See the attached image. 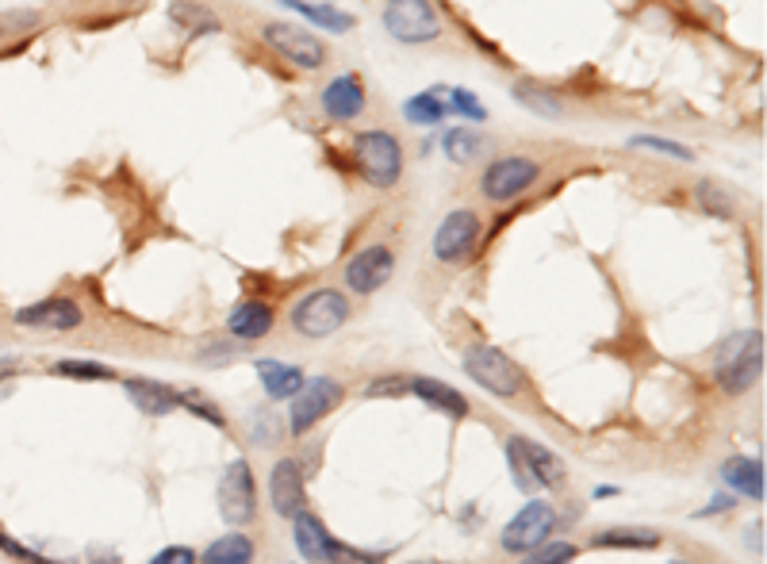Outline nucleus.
I'll return each mask as SVG.
<instances>
[{
  "label": "nucleus",
  "instance_id": "1",
  "mask_svg": "<svg viewBox=\"0 0 767 564\" xmlns=\"http://www.w3.org/2000/svg\"><path fill=\"white\" fill-rule=\"evenodd\" d=\"M354 161L365 185L391 188L403 177V146L391 130H357L354 135Z\"/></svg>",
  "mask_w": 767,
  "mask_h": 564
},
{
  "label": "nucleus",
  "instance_id": "2",
  "mask_svg": "<svg viewBox=\"0 0 767 564\" xmlns=\"http://www.w3.org/2000/svg\"><path fill=\"white\" fill-rule=\"evenodd\" d=\"M764 373V334L745 331L733 334L722 349H717V384L729 396H740L756 384V376Z\"/></svg>",
  "mask_w": 767,
  "mask_h": 564
},
{
  "label": "nucleus",
  "instance_id": "3",
  "mask_svg": "<svg viewBox=\"0 0 767 564\" xmlns=\"http://www.w3.org/2000/svg\"><path fill=\"white\" fill-rule=\"evenodd\" d=\"M384 31L396 43H434L442 35V15L434 0H388L384 4Z\"/></svg>",
  "mask_w": 767,
  "mask_h": 564
},
{
  "label": "nucleus",
  "instance_id": "4",
  "mask_svg": "<svg viewBox=\"0 0 767 564\" xmlns=\"http://www.w3.org/2000/svg\"><path fill=\"white\" fill-rule=\"evenodd\" d=\"M464 373H469L480 388L492 391V396H500V399H514L526 388V373L495 346H472L469 354H464Z\"/></svg>",
  "mask_w": 767,
  "mask_h": 564
},
{
  "label": "nucleus",
  "instance_id": "5",
  "mask_svg": "<svg viewBox=\"0 0 767 564\" xmlns=\"http://www.w3.org/2000/svg\"><path fill=\"white\" fill-rule=\"evenodd\" d=\"M507 457L511 469L518 477L522 488H557L565 484V461L553 453L549 446L529 438H511L507 441Z\"/></svg>",
  "mask_w": 767,
  "mask_h": 564
},
{
  "label": "nucleus",
  "instance_id": "6",
  "mask_svg": "<svg viewBox=\"0 0 767 564\" xmlns=\"http://www.w3.org/2000/svg\"><path fill=\"white\" fill-rule=\"evenodd\" d=\"M349 323V300L334 289L307 292L296 307H292V326L304 338H326V334L342 331Z\"/></svg>",
  "mask_w": 767,
  "mask_h": 564
},
{
  "label": "nucleus",
  "instance_id": "7",
  "mask_svg": "<svg viewBox=\"0 0 767 564\" xmlns=\"http://www.w3.org/2000/svg\"><path fill=\"white\" fill-rule=\"evenodd\" d=\"M261 43L269 51H276L284 62L300 65V70H323L326 65V46L323 39H315L307 28H292L284 20H269L261 23Z\"/></svg>",
  "mask_w": 767,
  "mask_h": 564
},
{
  "label": "nucleus",
  "instance_id": "8",
  "mask_svg": "<svg viewBox=\"0 0 767 564\" xmlns=\"http://www.w3.org/2000/svg\"><path fill=\"white\" fill-rule=\"evenodd\" d=\"M342 396H346V391H342V384L334 380V376H315V380H307L304 388L292 396V407H288L292 438H304L315 422H323L326 415L342 404Z\"/></svg>",
  "mask_w": 767,
  "mask_h": 564
},
{
  "label": "nucleus",
  "instance_id": "9",
  "mask_svg": "<svg viewBox=\"0 0 767 564\" xmlns=\"http://www.w3.org/2000/svg\"><path fill=\"white\" fill-rule=\"evenodd\" d=\"M480 234H484V219L469 208H456L438 223L434 231V258L442 265H461L469 261L480 247Z\"/></svg>",
  "mask_w": 767,
  "mask_h": 564
},
{
  "label": "nucleus",
  "instance_id": "10",
  "mask_svg": "<svg viewBox=\"0 0 767 564\" xmlns=\"http://www.w3.org/2000/svg\"><path fill=\"white\" fill-rule=\"evenodd\" d=\"M537 177H542V166H537L534 158H526V154H507V158H495L492 166L484 169L480 192L492 203H507V200H518Z\"/></svg>",
  "mask_w": 767,
  "mask_h": 564
},
{
  "label": "nucleus",
  "instance_id": "11",
  "mask_svg": "<svg viewBox=\"0 0 767 564\" xmlns=\"http://www.w3.org/2000/svg\"><path fill=\"white\" fill-rule=\"evenodd\" d=\"M216 500H219V514H223L231 526H246L258 514V484H254V472H250V464L242 461V457L227 464Z\"/></svg>",
  "mask_w": 767,
  "mask_h": 564
},
{
  "label": "nucleus",
  "instance_id": "12",
  "mask_svg": "<svg viewBox=\"0 0 767 564\" xmlns=\"http://www.w3.org/2000/svg\"><path fill=\"white\" fill-rule=\"evenodd\" d=\"M557 530V511L545 500H529L503 530V550L507 553H529L542 542H549V534Z\"/></svg>",
  "mask_w": 767,
  "mask_h": 564
},
{
  "label": "nucleus",
  "instance_id": "13",
  "mask_svg": "<svg viewBox=\"0 0 767 564\" xmlns=\"http://www.w3.org/2000/svg\"><path fill=\"white\" fill-rule=\"evenodd\" d=\"M269 503L281 519H296L307 506V484H304V464L296 457H281L269 472Z\"/></svg>",
  "mask_w": 767,
  "mask_h": 564
},
{
  "label": "nucleus",
  "instance_id": "14",
  "mask_svg": "<svg viewBox=\"0 0 767 564\" xmlns=\"http://www.w3.org/2000/svg\"><path fill=\"white\" fill-rule=\"evenodd\" d=\"M396 273V253L388 247H365L361 253H354L346 265V284L357 292V296H372L377 289L391 281Z\"/></svg>",
  "mask_w": 767,
  "mask_h": 564
},
{
  "label": "nucleus",
  "instance_id": "15",
  "mask_svg": "<svg viewBox=\"0 0 767 564\" xmlns=\"http://www.w3.org/2000/svg\"><path fill=\"white\" fill-rule=\"evenodd\" d=\"M323 112L334 119V124H354V119L365 116L369 108V93H365V81L357 73H342L330 85L323 88Z\"/></svg>",
  "mask_w": 767,
  "mask_h": 564
},
{
  "label": "nucleus",
  "instance_id": "16",
  "mask_svg": "<svg viewBox=\"0 0 767 564\" xmlns=\"http://www.w3.org/2000/svg\"><path fill=\"white\" fill-rule=\"evenodd\" d=\"M12 318L15 326H31V331H77L85 323V312L73 300L51 296V300H39V304L20 307Z\"/></svg>",
  "mask_w": 767,
  "mask_h": 564
},
{
  "label": "nucleus",
  "instance_id": "17",
  "mask_svg": "<svg viewBox=\"0 0 767 564\" xmlns=\"http://www.w3.org/2000/svg\"><path fill=\"white\" fill-rule=\"evenodd\" d=\"M292 526H296V550L304 553V561L334 564V545H338V537H330V530L323 526L319 514H312L304 506V511L292 519Z\"/></svg>",
  "mask_w": 767,
  "mask_h": 564
},
{
  "label": "nucleus",
  "instance_id": "18",
  "mask_svg": "<svg viewBox=\"0 0 767 564\" xmlns=\"http://www.w3.org/2000/svg\"><path fill=\"white\" fill-rule=\"evenodd\" d=\"M124 388H127L130 404H135L143 415H154V419H158V415H169V411H177V407H181V391L169 388V384L146 380V376H127Z\"/></svg>",
  "mask_w": 767,
  "mask_h": 564
},
{
  "label": "nucleus",
  "instance_id": "19",
  "mask_svg": "<svg viewBox=\"0 0 767 564\" xmlns=\"http://www.w3.org/2000/svg\"><path fill=\"white\" fill-rule=\"evenodd\" d=\"M273 323H276L273 307L261 304V300H242V304L227 315V331H231L234 338H242V342L265 338V334L273 331Z\"/></svg>",
  "mask_w": 767,
  "mask_h": 564
},
{
  "label": "nucleus",
  "instance_id": "20",
  "mask_svg": "<svg viewBox=\"0 0 767 564\" xmlns=\"http://www.w3.org/2000/svg\"><path fill=\"white\" fill-rule=\"evenodd\" d=\"M407 396H419L422 404L456 415V419H464V415H469V399H464L456 388H449V384L434 380V376H411V391H407Z\"/></svg>",
  "mask_w": 767,
  "mask_h": 564
},
{
  "label": "nucleus",
  "instance_id": "21",
  "mask_svg": "<svg viewBox=\"0 0 767 564\" xmlns=\"http://www.w3.org/2000/svg\"><path fill=\"white\" fill-rule=\"evenodd\" d=\"M169 20H174L189 39L216 35V31L223 28V23H219V15L211 12L208 4H200V0H174V4H169Z\"/></svg>",
  "mask_w": 767,
  "mask_h": 564
},
{
  "label": "nucleus",
  "instance_id": "22",
  "mask_svg": "<svg viewBox=\"0 0 767 564\" xmlns=\"http://www.w3.org/2000/svg\"><path fill=\"white\" fill-rule=\"evenodd\" d=\"M722 480L729 488H737L740 495H748V500H764V464L753 461V457H729L722 464Z\"/></svg>",
  "mask_w": 767,
  "mask_h": 564
},
{
  "label": "nucleus",
  "instance_id": "23",
  "mask_svg": "<svg viewBox=\"0 0 767 564\" xmlns=\"http://www.w3.org/2000/svg\"><path fill=\"white\" fill-rule=\"evenodd\" d=\"M276 4L292 8L296 15L312 20L315 28L326 31V35H346V31L354 28V15H349V12H338L334 4H315V0H276Z\"/></svg>",
  "mask_w": 767,
  "mask_h": 564
},
{
  "label": "nucleus",
  "instance_id": "24",
  "mask_svg": "<svg viewBox=\"0 0 767 564\" xmlns=\"http://www.w3.org/2000/svg\"><path fill=\"white\" fill-rule=\"evenodd\" d=\"M595 550H656L660 530L649 526H610L591 537Z\"/></svg>",
  "mask_w": 767,
  "mask_h": 564
},
{
  "label": "nucleus",
  "instance_id": "25",
  "mask_svg": "<svg viewBox=\"0 0 767 564\" xmlns=\"http://www.w3.org/2000/svg\"><path fill=\"white\" fill-rule=\"evenodd\" d=\"M258 376H261V388L273 399H292L307 384L296 365H284V362H258Z\"/></svg>",
  "mask_w": 767,
  "mask_h": 564
},
{
  "label": "nucleus",
  "instance_id": "26",
  "mask_svg": "<svg viewBox=\"0 0 767 564\" xmlns=\"http://www.w3.org/2000/svg\"><path fill=\"white\" fill-rule=\"evenodd\" d=\"M203 564H250L254 561V542H250L246 534H239V530H231V534L216 537V542L203 550Z\"/></svg>",
  "mask_w": 767,
  "mask_h": 564
},
{
  "label": "nucleus",
  "instance_id": "27",
  "mask_svg": "<svg viewBox=\"0 0 767 564\" xmlns=\"http://www.w3.org/2000/svg\"><path fill=\"white\" fill-rule=\"evenodd\" d=\"M442 150L453 166H469V161H476L480 150H484V138L469 127H449L442 135Z\"/></svg>",
  "mask_w": 767,
  "mask_h": 564
},
{
  "label": "nucleus",
  "instance_id": "28",
  "mask_svg": "<svg viewBox=\"0 0 767 564\" xmlns=\"http://www.w3.org/2000/svg\"><path fill=\"white\" fill-rule=\"evenodd\" d=\"M403 116L419 127H438L445 119V101L438 93H419L403 104Z\"/></svg>",
  "mask_w": 767,
  "mask_h": 564
},
{
  "label": "nucleus",
  "instance_id": "29",
  "mask_svg": "<svg viewBox=\"0 0 767 564\" xmlns=\"http://www.w3.org/2000/svg\"><path fill=\"white\" fill-rule=\"evenodd\" d=\"M39 28H43V12H35V8H12V12H0V39H23Z\"/></svg>",
  "mask_w": 767,
  "mask_h": 564
},
{
  "label": "nucleus",
  "instance_id": "30",
  "mask_svg": "<svg viewBox=\"0 0 767 564\" xmlns=\"http://www.w3.org/2000/svg\"><path fill=\"white\" fill-rule=\"evenodd\" d=\"M576 545L572 542H542L537 550H529L526 553V561H518V564H568V561H576Z\"/></svg>",
  "mask_w": 767,
  "mask_h": 564
},
{
  "label": "nucleus",
  "instance_id": "31",
  "mask_svg": "<svg viewBox=\"0 0 767 564\" xmlns=\"http://www.w3.org/2000/svg\"><path fill=\"white\" fill-rule=\"evenodd\" d=\"M442 101H445V112H461V116H469V119H487L484 104H480L469 88H445Z\"/></svg>",
  "mask_w": 767,
  "mask_h": 564
},
{
  "label": "nucleus",
  "instance_id": "32",
  "mask_svg": "<svg viewBox=\"0 0 767 564\" xmlns=\"http://www.w3.org/2000/svg\"><path fill=\"white\" fill-rule=\"evenodd\" d=\"M54 373L70 376V380H112V376H116L108 365H101V362H59L54 365Z\"/></svg>",
  "mask_w": 767,
  "mask_h": 564
},
{
  "label": "nucleus",
  "instance_id": "33",
  "mask_svg": "<svg viewBox=\"0 0 767 564\" xmlns=\"http://www.w3.org/2000/svg\"><path fill=\"white\" fill-rule=\"evenodd\" d=\"M630 146H641V150H656V154H664V158H675V161H695V154H691L687 146L672 143V138L638 135V138H630Z\"/></svg>",
  "mask_w": 767,
  "mask_h": 564
},
{
  "label": "nucleus",
  "instance_id": "34",
  "mask_svg": "<svg viewBox=\"0 0 767 564\" xmlns=\"http://www.w3.org/2000/svg\"><path fill=\"white\" fill-rule=\"evenodd\" d=\"M695 200L703 203L710 216H717V219H729V216H733V200L725 196V188H717V185H710V181L698 185Z\"/></svg>",
  "mask_w": 767,
  "mask_h": 564
},
{
  "label": "nucleus",
  "instance_id": "35",
  "mask_svg": "<svg viewBox=\"0 0 767 564\" xmlns=\"http://www.w3.org/2000/svg\"><path fill=\"white\" fill-rule=\"evenodd\" d=\"M411 391V376H403V373H391V376H380V380H372L369 388H365V396H388V399H396V396H407Z\"/></svg>",
  "mask_w": 767,
  "mask_h": 564
},
{
  "label": "nucleus",
  "instance_id": "36",
  "mask_svg": "<svg viewBox=\"0 0 767 564\" xmlns=\"http://www.w3.org/2000/svg\"><path fill=\"white\" fill-rule=\"evenodd\" d=\"M181 407H189L192 415H200V419H208L211 427H223V411H216V404L211 399H203L200 391H181Z\"/></svg>",
  "mask_w": 767,
  "mask_h": 564
},
{
  "label": "nucleus",
  "instance_id": "37",
  "mask_svg": "<svg viewBox=\"0 0 767 564\" xmlns=\"http://www.w3.org/2000/svg\"><path fill=\"white\" fill-rule=\"evenodd\" d=\"M518 96H522V104H526V108H542V112H549V116H557V112H560V104H553V101H557V96L545 93V88L518 85Z\"/></svg>",
  "mask_w": 767,
  "mask_h": 564
},
{
  "label": "nucleus",
  "instance_id": "38",
  "mask_svg": "<svg viewBox=\"0 0 767 564\" xmlns=\"http://www.w3.org/2000/svg\"><path fill=\"white\" fill-rule=\"evenodd\" d=\"M0 550L8 553V557H15V561H28V564H59V561H43L39 557L35 550H28V545H20L15 537H8L4 530H0Z\"/></svg>",
  "mask_w": 767,
  "mask_h": 564
},
{
  "label": "nucleus",
  "instance_id": "39",
  "mask_svg": "<svg viewBox=\"0 0 767 564\" xmlns=\"http://www.w3.org/2000/svg\"><path fill=\"white\" fill-rule=\"evenodd\" d=\"M200 557L189 550V545H169V550H161L158 557H150V564H196Z\"/></svg>",
  "mask_w": 767,
  "mask_h": 564
},
{
  "label": "nucleus",
  "instance_id": "40",
  "mask_svg": "<svg viewBox=\"0 0 767 564\" xmlns=\"http://www.w3.org/2000/svg\"><path fill=\"white\" fill-rule=\"evenodd\" d=\"M411 564H442V561H411Z\"/></svg>",
  "mask_w": 767,
  "mask_h": 564
}]
</instances>
